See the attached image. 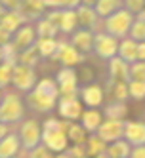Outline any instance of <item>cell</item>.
I'll list each match as a JSON object with an SVG mask.
<instances>
[{"label":"cell","instance_id":"1","mask_svg":"<svg viewBox=\"0 0 145 158\" xmlns=\"http://www.w3.org/2000/svg\"><path fill=\"white\" fill-rule=\"evenodd\" d=\"M58 99H59V89L55 82L52 78H42L31 92H27L25 103L31 110L40 112V114H50L58 105Z\"/></svg>","mask_w":145,"mask_h":158},{"label":"cell","instance_id":"2","mask_svg":"<svg viewBox=\"0 0 145 158\" xmlns=\"http://www.w3.org/2000/svg\"><path fill=\"white\" fill-rule=\"evenodd\" d=\"M25 116V107L21 97L14 92L2 94L0 99V124L4 126H12V124H19Z\"/></svg>","mask_w":145,"mask_h":158},{"label":"cell","instance_id":"3","mask_svg":"<svg viewBox=\"0 0 145 158\" xmlns=\"http://www.w3.org/2000/svg\"><path fill=\"white\" fill-rule=\"evenodd\" d=\"M134 17H136V15L130 14L128 10L120 8L118 12L111 14L109 17L103 19V32L109 35V36H113V38H117V40L126 38L128 31H130V27L134 23Z\"/></svg>","mask_w":145,"mask_h":158},{"label":"cell","instance_id":"4","mask_svg":"<svg viewBox=\"0 0 145 158\" xmlns=\"http://www.w3.org/2000/svg\"><path fill=\"white\" fill-rule=\"evenodd\" d=\"M40 124L32 118H27V120H21V126H19V131H17V139L21 143V151H31L35 147L40 145Z\"/></svg>","mask_w":145,"mask_h":158},{"label":"cell","instance_id":"5","mask_svg":"<svg viewBox=\"0 0 145 158\" xmlns=\"http://www.w3.org/2000/svg\"><path fill=\"white\" fill-rule=\"evenodd\" d=\"M53 82L59 89V97H79V76L75 69L61 67Z\"/></svg>","mask_w":145,"mask_h":158},{"label":"cell","instance_id":"6","mask_svg":"<svg viewBox=\"0 0 145 158\" xmlns=\"http://www.w3.org/2000/svg\"><path fill=\"white\" fill-rule=\"evenodd\" d=\"M36 82H38V78H36L35 69L25 67V65H14L12 67V84L17 92L27 94L36 86Z\"/></svg>","mask_w":145,"mask_h":158},{"label":"cell","instance_id":"7","mask_svg":"<svg viewBox=\"0 0 145 158\" xmlns=\"http://www.w3.org/2000/svg\"><path fill=\"white\" fill-rule=\"evenodd\" d=\"M46 17L58 27L59 32H65V35H73V32L79 29L75 10H52Z\"/></svg>","mask_w":145,"mask_h":158},{"label":"cell","instance_id":"8","mask_svg":"<svg viewBox=\"0 0 145 158\" xmlns=\"http://www.w3.org/2000/svg\"><path fill=\"white\" fill-rule=\"evenodd\" d=\"M117 48H118V40L117 38L105 35L103 31L101 32H94V46H92V50L101 59L109 61V59L117 57Z\"/></svg>","mask_w":145,"mask_h":158},{"label":"cell","instance_id":"9","mask_svg":"<svg viewBox=\"0 0 145 158\" xmlns=\"http://www.w3.org/2000/svg\"><path fill=\"white\" fill-rule=\"evenodd\" d=\"M122 139L130 147H145V124L141 120H124Z\"/></svg>","mask_w":145,"mask_h":158},{"label":"cell","instance_id":"10","mask_svg":"<svg viewBox=\"0 0 145 158\" xmlns=\"http://www.w3.org/2000/svg\"><path fill=\"white\" fill-rule=\"evenodd\" d=\"M52 59H58L63 67H71V69H73L75 65L84 63L86 55H82L80 52H76L69 42H58V50H55Z\"/></svg>","mask_w":145,"mask_h":158},{"label":"cell","instance_id":"11","mask_svg":"<svg viewBox=\"0 0 145 158\" xmlns=\"http://www.w3.org/2000/svg\"><path fill=\"white\" fill-rule=\"evenodd\" d=\"M55 107L59 110L61 120L67 122H76L82 114V103L79 97H59Z\"/></svg>","mask_w":145,"mask_h":158},{"label":"cell","instance_id":"12","mask_svg":"<svg viewBox=\"0 0 145 158\" xmlns=\"http://www.w3.org/2000/svg\"><path fill=\"white\" fill-rule=\"evenodd\" d=\"M122 130H124V120H107L103 118L101 126L97 128L96 135L103 143H113V141H118L122 139Z\"/></svg>","mask_w":145,"mask_h":158},{"label":"cell","instance_id":"13","mask_svg":"<svg viewBox=\"0 0 145 158\" xmlns=\"http://www.w3.org/2000/svg\"><path fill=\"white\" fill-rule=\"evenodd\" d=\"M35 42H36V32H35V27H31L29 23L19 27L12 35V40H10V44L17 50V53L31 48V46H35Z\"/></svg>","mask_w":145,"mask_h":158},{"label":"cell","instance_id":"14","mask_svg":"<svg viewBox=\"0 0 145 158\" xmlns=\"http://www.w3.org/2000/svg\"><path fill=\"white\" fill-rule=\"evenodd\" d=\"M17 14L25 19V23H32V21H38L44 14H46V6H44V0H21Z\"/></svg>","mask_w":145,"mask_h":158},{"label":"cell","instance_id":"15","mask_svg":"<svg viewBox=\"0 0 145 158\" xmlns=\"http://www.w3.org/2000/svg\"><path fill=\"white\" fill-rule=\"evenodd\" d=\"M80 101L88 107V109H97V107H101L103 105V99H105V92H103V88L92 82V84H86L80 92Z\"/></svg>","mask_w":145,"mask_h":158},{"label":"cell","instance_id":"16","mask_svg":"<svg viewBox=\"0 0 145 158\" xmlns=\"http://www.w3.org/2000/svg\"><path fill=\"white\" fill-rule=\"evenodd\" d=\"M76 12V23H79V29H84V31H97L99 27V19L97 14H96V10L94 8H88V6H79L75 10Z\"/></svg>","mask_w":145,"mask_h":158},{"label":"cell","instance_id":"17","mask_svg":"<svg viewBox=\"0 0 145 158\" xmlns=\"http://www.w3.org/2000/svg\"><path fill=\"white\" fill-rule=\"evenodd\" d=\"M69 44H71L76 52H80L82 55L90 53L92 52V46H94V32L84 31V29H76L73 35H71V42Z\"/></svg>","mask_w":145,"mask_h":158},{"label":"cell","instance_id":"18","mask_svg":"<svg viewBox=\"0 0 145 158\" xmlns=\"http://www.w3.org/2000/svg\"><path fill=\"white\" fill-rule=\"evenodd\" d=\"M138 42H134L132 38H120L118 40V48H117V57L120 61H124L126 65H132L138 61Z\"/></svg>","mask_w":145,"mask_h":158},{"label":"cell","instance_id":"19","mask_svg":"<svg viewBox=\"0 0 145 158\" xmlns=\"http://www.w3.org/2000/svg\"><path fill=\"white\" fill-rule=\"evenodd\" d=\"M101 122H103V114L97 109L82 110V114H80V126H82V130L86 133H96L97 128L101 126Z\"/></svg>","mask_w":145,"mask_h":158},{"label":"cell","instance_id":"20","mask_svg":"<svg viewBox=\"0 0 145 158\" xmlns=\"http://www.w3.org/2000/svg\"><path fill=\"white\" fill-rule=\"evenodd\" d=\"M21 152V143L17 133H6L0 139V158H14Z\"/></svg>","mask_w":145,"mask_h":158},{"label":"cell","instance_id":"21","mask_svg":"<svg viewBox=\"0 0 145 158\" xmlns=\"http://www.w3.org/2000/svg\"><path fill=\"white\" fill-rule=\"evenodd\" d=\"M128 67L124 61H120L118 57L109 59V84L115 82H128Z\"/></svg>","mask_w":145,"mask_h":158},{"label":"cell","instance_id":"22","mask_svg":"<svg viewBox=\"0 0 145 158\" xmlns=\"http://www.w3.org/2000/svg\"><path fill=\"white\" fill-rule=\"evenodd\" d=\"M35 32H36V38H55L58 36V27H55L52 21L46 17V15H42L38 21H35Z\"/></svg>","mask_w":145,"mask_h":158},{"label":"cell","instance_id":"23","mask_svg":"<svg viewBox=\"0 0 145 158\" xmlns=\"http://www.w3.org/2000/svg\"><path fill=\"white\" fill-rule=\"evenodd\" d=\"M23 25H25V19L17 12H6L2 15V19H0V27H2L6 32H10V35H14V32Z\"/></svg>","mask_w":145,"mask_h":158},{"label":"cell","instance_id":"24","mask_svg":"<svg viewBox=\"0 0 145 158\" xmlns=\"http://www.w3.org/2000/svg\"><path fill=\"white\" fill-rule=\"evenodd\" d=\"M122 8V0H97L94 10H96V14L99 19H105L109 17L111 14H115L118 12V10Z\"/></svg>","mask_w":145,"mask_h":158},{"label":"cell","instance_id":"25","mask_svg":"<svg viewBox=\"0 0 145 158\" xmlns=\"http://www.w3.org/2000/svg\"><path fill=\"white\" fill-rule=\"evenodd\" d=\"M128 38H132L134 42L141 44L145 40V14H138L136 17H134V23L128 31Z\"/></svg>","mask_w":145,"mask_h":158},{"label":"cell","instance_id":"26","mask_svg":"<svg viewBox=\"0 0 145 158\" xmlns=\"http://www.w3.org/2000/svg\"><path fill=\"white\" fill-rule=\"evenodd\" d=\"M130 151H132V147H130L124 139H118V141H113V143L107 145L105 154H107L109 158H128Z\"/></svg>","mask_w":145,"mask_h":158},{"label":"cell","instance_id":"27","mask_svg":"<svg viewBox=\"0 0 145 158\" xmlns=\"http://www.w3.org/2000/svg\"><path fill=\"white\" fill-rule=\"evenodd\" d=\"M35 48L40 57H53L55 50H58V40L55 38H36Z\"/></svg>","mask_w":145,"mask_h":158},{"label":"cell","instance_id":"28","mask_svg":"<svg viewBox=\"0 0 145 158\" xmlns=\"http://www.w3.org/2000/svg\"><path fill=\"white\" fill-rule=\"evenodd\" d=\"M105 149H107V143H103L96 133H90L86 137V156H92L94 158L97 154H103Z\"/></svg>","mask_w":145,"mask_h":158},{"label":"cell","instance_id":"29","mask_svg":"<svg viewBox=\"0 0 145 158\" xmlns=\"http://www.w3.org/2000/svg\"><path fill=\"white\" fill-rule=\"evenodd\" d=\"M38 61H40V55H38L35 46L19 52V55H17V65H25V67H31V69H35L38 65Z\"/></svg>","mask_w":145,"mask_h":158},{"label":"cell","instance_id":"30","mask_svg":"<svg viewBox=\"0 0 145 158\" xmlns=\"http://www.w3.org/2000/svg\"><path fill=\"white\" fill-rule=\"evenodd\" d=\"M128 114V107L126 103H118V101H113L105 107V116L107 120H124Z\"/></svg>","mask_w":145,"mask_h":158},{"label":"cell","instance_id":"31","mask_svg":"<svg viewBox=\"0 0 145 158\" xmlns=\"http://www.w3.org/2000/svg\"><path fill=\"white\" fill-rule=\"evenodd\" d=\"M86 137H88V133L82 130L80 124H76V122L69 124V128H67V139L69 141H73L75 145H84Z\"/></svg>","mask_w":145,"mask_h":158},{"label":"cell","instance_id":"32","mask_svg":"<svg viewBox=\"0 0 145 158\" xmlns=\"http://www.w3.org/2000/svg\"><path fill=\"white\" fill-rule=\"evenodd\" d=\"M145 82V61H136L128 67V82Z\"/></svg>","mask_w":145,"mask_h":158},{"label":"cell","instance_id":"33","mask_svg":"<svg viewBox=\"0 0 145 158\" xmlns=\"http://www.w3.org/2000/svg\"><path fill=\"white\" fill-rule=\"evenodd\" d=\"M44 6L48 10H76L80 0H44Z\"/></svg>","mask_w":145,"mask_h":158},{"label":"cell","instance_id":"34","mask_svg":"<svg viewBox=\"0 0 145 158\" xmlns=\"http://www.w3.org/2000/svg\"><path fill=\"white\" fill-rule=\"evenodd\" d=\"M128 86V97L134 101H143L145 97V82H126Z\"/></svg>","mask_w":145,"mask_h":158},{"label":"cell","instance_id":"35","mask_svg":"<svg viewBox=\"0 0 145 158\" xmlns=\"http://www.w3.org/2000/svg\"><path fill=\"white\" fill-rule=\"evenodd\" d=\"M109 88L113 89V99L118 101V103H126L128 97V86L126 82H115V84H109Z\"/></svg>","mask_w":145,"mask_h":158},{"label":"cell","instance_id":"36","mask_svg":"<svg viewBox=\"0 0 145 158\" xmlns=\"http://www.w3.org/2000/svg\"><path fill=\"white\" fill-rule=\"evenodd\" d=\"M17 50L12 46V44H6V46H2V63H6V65H10V67H14V65H17Z\"/></svg>","mask_w":145,"mask_h":158},{"label":"cell","instance_id":"37","mask_svg":"<svg viewBox=\"0 0 145 158\" xmlns=\"http://www.w3.org/2000/svg\"><path fill=\"white\" fill-rule=\"evenodd\" d=\"M10 84H12V67L6 63H0V92Z\"/></svg>","mask_w":145,"mask_h":158},{"label":"cell","instance_id":"38","mask_svg":"<svg viewBox=\"0 0 145 158\" xmlns=\"http://www.w3.org/2000/svg\"><path fill=\"white\" fill-rule=\"evenodd\" d=\"M143 6H145V0H122V8L128 10L130 14L138 15L143 12Z\"/></svg>","mask_w":145,"mask_h":158},{"label":"cell","instance_id":"39","mask_svg":"<svg viewBox=\"0 0 145 158\" xmlns=\"http://www.w3.org/2000/svg\"><path fill=\"white\" fill-rule=\"evenodd\" d=\"M23 152H25V151H23ZM25 158H53V154H52L44 145H38V147H35V149L27 151V152H25Z\"/></svg>","mask_w":145,"mask_h":158},{"label":"cell","instance_id":"40","mask_svg":"<svg viewBox=\"0 0 145 158\" xmlns=\"http://www.w3.org/2000/svg\"><path fill=\"white\" fill-rule=\"evenodd\" d=\"M65 151L71 154V158H88V156H86V147H84V145H75V147H71V149L67 147Z\"/></svg>","mask_w":145,"mask_h":158},{"label":"cell","instance_id":"41","mask_svg":"<svg viewBox=\"0 0 145 158\" xmlns=\"http://www.w3.org/2000/svg\"><path fill=\"white\" fill-rule=\"evenodd\" d=\"M19 4H21V0H0V6H2L6 12H17Z\"/></svg>","mask_w":145,"mask_h":158},{"label":"cell","instance_id":"42","mask_svg":"<svg viewBox=\"0 0 145 158\" xmlns=\"http://www.w3.org/2000/svg\"><path fill=\"white\" fill-rule=\"evenodd\" d=\"M128 158H145V147H132Z\"/></svg>","mask_w":145,"mask_h":158},{"label":"cell","instance_id":"43","mask_svg":"<svg viewBox=\"0 0 145 158\" xmlns=\"http://www.w3.org/2000/svg\"><path fill=\"white\" fill-rule=\"evenodd\" d=\"M12 40V35H10V32H6L2 27H0V48L2 46H6V44Z\"/></svg>","mask_w":145,"mask_h":158},{"label":"cell","instance_id":"44","mask_svg":"<svg viewBox=\"0 0 145 158\" xmlns=\"http://www.w3.org/2000/svg\"><path fill=\"white\" fill-rule=\"evenodd\" d=\"M138 61H145V44L143 42L138 46Z\"/></svg>","mask_w":145,"mask_h":158},{"label":"cell","instance_id":"45","mask_svg":"<svg viewBox=\"0 0 145 158\" xmlns=\"http://www.w3.org/2000/svg\"><path fill=\"white\" fill-rule=\"evenodd\" d=\"M97 0H80V6H88V8H94Z\"/></svg>","mask_w":145,"mask_h":158},{"label":"cell","instance_id":"46","mask_svg":"<svg viewBox=\"0 0 145 158\" xmlns=\"http://www.w3.org/2000/svg\"><path fill=\"white\" fill-rule=\"evenodd\" d=\"M6 133H10V131H8V126H4V124H0V139H2Z\"/></svg>","mask_w":145,"mask_h":158},{"label":"cell","instance_id":"47","mask_svg":"<svg viewBox=\"0 0 145 158\" xmlns=\"http://www.w3.org/2000/svg\"><path fill=\"white\" fill-rule=\"evenodd\" d=\"M53 158H71V154L67 152V151H63V152H58V154H55Z\"/></svg>","mask_w":145,"mask_h":158},{"label":"cell","instance_id":"48","mask_svg":"<svg viewBox=\"0 0 145 158\" xmlns=\"http://www.w3.org/2000/svg\"><path fill=\"white\" fill-rule=\"evenodd\" d=\"M4 14H6V10H4L2 6H0V19H2V15H4Z\"/></svg>","mask_w":145,"mask_h":158},{"label":"cell","instance_id":"49","mask_svg":"<svg viewBox=\"0 0 145 158\" xmlns=\"http://www.w3.org/2000/svg\"><path fill=\"white\" fill-rule=\"evenodd\" d=\"M94 158H109V156H107V154L103 152V154H97V156H94Z\"/></svg>","mask_w":145,"mask_h":158},{"label":"cell","instance_id":"50","mask_svg":"<svg viewBox=\"0 0 145 158\" xmlns=\"http://www.w3.org/2000/svg\"><path fill=\"white\" fill-rule=\"evenodd\" d=\"M0 63H2V48H0Z\"/></svg>","mask_w":145,"mask_h":158},{"label":"cell","instance_id":"51","mask_svg":"<svg viewBox=\"0 0 145 158\" xmlns=\"http://www.w3.org/2000/svg\"><path fill=\"white\" fill-rule=\"evenodd\" d=\"M14 158H25V156H21V152H19V154H17V156H14Z\"/></svg>","mask_w":145,"mask_h":158},{"label":"cell","instance_id":"52","mask_svg":"<svg viewBox=\"0 0 145 158\" xmlns=\"http://www.w3.org/2000/svg\"><path fill=\"white\" fill-rule=\"evenodd\" d=\"M0 99H2V92H0Z\"/></svg>","mask_w":145,"mask_h":158}]
</instances>
